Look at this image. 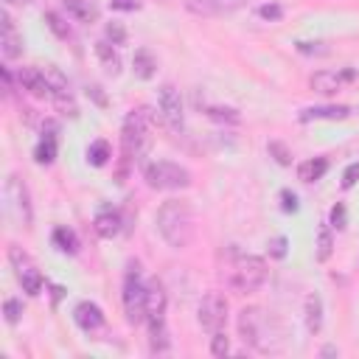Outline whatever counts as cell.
<instances>
[{"label":"cell","instance_id":"obj_1","mask_svg":"<svg viewBox=\"0 0 359 359\" xmlns=\"http://www.w3.org/2000/svg\"><path fill=\"white\" fill-rule=\"evenodd\" d=\"M216 264H219V278L224 280V286H230L238 294L258 292L266 283V275H269L264 258L250 255V252H241L236 244L219 250Z\"/></svg>","mask_w":359,"mask_h":359},{"label":"cell","instance_id":"obj_2","mask_svg":"<svg viewBox=\"0 0 359 359\" xmlns=\"http://www.w3.org/2000/svg\"><path fill=\"white\" fill-rule=\"evenodd\" d=\"M238 334L261 353H280L286 348V325L261 306H244L238 311Z\"/></svg>","mask_w":359,"mask_h":359},{"label":"cell","instance_id":"obj_3","mask_svg":"<svg viewBox=\"0 0 359 359\" xmlns=\"http://www.w3.org/2000/svg\"><path fill=\"white\" fill-rule=\"evenodd\" d=\"M157 230L174 250H185L194 241V210L182 199H168L157 210Z\"/></svg>","mask_w":359,"mask_h":359},{"label":"cell","instance_id":"obj_4","mask_svg":"<svg viewBox=\"0 0 359 359\" xmlns=\"http://www.w3.org/2000/svg\"><path fill=\"white\" fill-rule=\"evenodd\" d=\"M121 140H123V154L126 160H143L151 149V112L146 107L140 109H132L123 121V132H121Z\"/></svg>","mask_w":359,"mask_h":359},{"label":"cell","instance_id":"obj_5","mask_svg":"<svg viewBox=\"0 0 359 359\" xmlns=\"http://www.w3.org/2000/svg\"><path fill=\"white\" fill-rule=\"evenodd\" d=\"M165 306H168L165 286L157 278H151L146 283V311H143V320H146L149 334H151V351H165L168 348V339H165Z\"/></svg>","mask_w":359,"mask_h":359},{"label":"cell","instance_id":"obj_6","mask_svg":"<svg viewBox=\"0 0 359 359\" xmlns=\"http://www.w3.org/2000/svg\"><path fill=\"white\" fill-rule=\"evenodd\" d=\"M3 210L8 216V222L14 227H31V196H28V188L25 182L17 177V174H8L6 180V188H3Z\"/></svg>","mask_w":359,"mask_h":359},{"label":"cell","instance_id":"obj_7","mask_svg":"<svg viewBox=\"0 0 359 359\" xmlns=\"http://www.w3.org/2000/svg\"><path fill=\"white\" fill-rule=\"evenodd\" d=\"M143 177L149 182V188L154 191H180L191 185V174L188 168H182L180 163H168V160H154L143 168Z\"/></svg>","mask_w":359,"mask_h":359},{"label":"cell","instance_id":"obj_8","mask_svg":"<svg viewBox=\"0 0 359 359\" xmlns=\"http://www.w3.org/2000/svg\"><path fill=\"white\" fill-rule=\"evenodd\" d=\"M8 261H11V266H14V278L20 280L22 292H25V294H31V297H36V294L42 292L45 278H42V272L36 269L34 258H31L22 247L11 244V247H8Z\"/></svg>","mask_w":359,"mask_h":359},{"label":"cell","instance_id":"obj_9","mask_svg":"<svg viewBox=\"0 0 359 359\" xmlns=\"http://www.w3.org/2000/svg\"><path fill=\"white\" fill-rule=\"evenodd\" d=\"M196 320H199V325H202L208 334L224 331V323H227V297H224L222 292H208V294L199 300Z\"/></svg>","mask_w":359,"mask_h":359},{"label":"cell","instance_id":"obj_10","mask_svg":"<svg viewBox=\"0 0 359 359\" xmlns=\"http://www.w3.org/2000/svg\"><path fill=\"white\" fill-rule=\"evenodd\" d=\"M123 311L129 323H140L146 311V283L140 280L137 266L132 264L126 278H123Z\"/></svg>","mask_w":359,"mask_h":359},{"label":"cell","instance_id":"obj_11","mask_svg":"<svg viewBox=\"0 0 359 359\" xmlns=\"http://www.w3.org/2000/svg\"><path fill=\"white\" fill-rule=\"evenodd\" d=\"M157 104H160V118L171 132H182V101L174 84H163L157 93Z\"/></svg>","mask_w":359,"mask_h":359},{"label":"cell","instance_id":"obj_12","mask_svg":"<svg viewBox=\"0 0 359 359\" xmlns=\"http://www.w3.org/2000/svg\"><path fill=\"white\" fill-rule=\"evenodd\" d=\"M356 79V70L351 67H339V70H317L311 76V90L323 93V95H331V93H339L345 84H351Z\"/></svg>","mask_w":359,"mask_h":359},{"label":"cell","instance_id":"obj_13","mask_svg":"<svg viewBox=\"0 0 359 359\" xmlns=\"http://www.w3.org/2000/svg\"><path fill=\"white\" fill-rule=\"evenodd\" d=\"M73 320H76V325H79L84 334H95V331H101V328L107 325L104 311H101L95 303H90V300H81V303L73 309Z\"/></svg>","mask_w":359,"mask_h":359},{"label":"cell","instance_id":"obj_14","mask_svg":"<svg viewBox=\"0 0 359 359\" xmlns=\"http://www.w3.org/2000/svg\"><path fill=\"white\" fill-rule=\"evenodd\" d=\"M17 81H20V90H28L36 98H50L53 95L50 84H48V76L39 67H20L17 70Z\"/></svg>","mask_w":359,"mask_h":359},{"label":"cell","instance_id":"obj_15","mask_svg":"<svg viewBox=\"0 0 359 359\" xmlns=\"http://www.w3.org/2000/svg\"><path fill=\"white\" fill-rule=\"evenodd\" d=\"M0 22H3V34H0V50L6 59H17L22 53V34L14 28V20L8 17V11H0Z\"/></svg>","mask_w":359,"mask_h":359},{"label":"cell","instance_id":"obj_16","mask_svg":"<svg viewBox=\"0 0 359 359\" xmlns=\"http://www.w3.org/2000/svg\"><path fill=\"white\" fill-rule=\"evenodd\" d=\"M121 213L112 208V205H101L98 208V213H95V219H93V227H95V233L101 236V238H112V236H118L121 233Z\"/></svg>","mask_w":359,"mask_h":359},{"label":"cell","instance_id":"obj_17","mask_svg":"<svg viewBox=\"0 0 359 359\" xmlns=\"http://www.w3.org/2000/svg\"><path fill=\"white\" fill-rule=\"evenodd\" d=\"M34 157H36V163H42V165L53 163V157H56V126H53L50 121H48L45 129H42V137H39V143H36V149H34Z\"/></svg>","mask_w":359,"mask_h":359},{"label":"cell","instance_id":"obj_18","mask_svg":"<svg viewBox=\"0 0 359 359\" xmlns=\"http://www.w3.org/2000/svg\"><path fill=\"white\" fill-rule=\"evenodd\" d=\"M351 115V107H334V104H325V107H306L300 112V121H342Z\"/></svg>","mask_w":359,"mask_h":359},{"label":"cell","instance_id":"obj_19","mask_svg":"<svg viewBox=\"0 0 359 359\" xmlns=\"http://www.w3.org/2000/svg\"><path fill=\"white\" fill-rule=\"evenodd\" d=\"M244 6V0H188V8L194 14H224V11H233Z\"/></svg>","mask_w":359,"mask_h":359},{"label":"cell","instance_id":"obj_20","mask_svg":"<svg viewBox=\"0 0 359 359\" xmlns=\"http://www.w3.org/2000/svg\"><path fill=\"white\" fill-rule=\"evenodd\" d=\"M65 11L79 22H95L98 8L93 0H65Z\"/></svg>","mask_w":359,"mask_h":359},{"label":"cell","instance_id":"obj_21","mask_svg":"<svg viewBox=\"0 0 359 359\" xmlns=\"http://www.w3.org/2000/svg\"><path fill=\"white\" fill-rule=\"evenodd\" d=\"M132 70H135L137 79H151L154 70H157V59L151 56V50L137 48V50H135V59H132Z\"/></svg>","mask_w":359,"mask_h":359},{"label":"cell","instance_id":"obj_22","mask_svg":"<svg viewBox=\"0 0 359 359\" xmlns=\"http://www.w3.org/2000/svg\"><path fill=\"white\" fill-rule=\"evenodd\" d=\"M95 53H98L101 65L107 67V73H112V76L121 73V56H118V50L112 48V42H107V39L95 42Z\"/></svg>","mask_w":359,"mask_h":359},{"label":"cell","instance_id":"obj_23","mask_svg":"<svg viewBox=\"0 0 359 359\" xmlns=\"http://www.w3.org/2000/svg\"><path fill=\"white\" fill-rule=\"evenodd\" d=\"M325 171H328V160L325 157H311V160H306V163L297 165V177L303 182H317Z\"/></svg>","mask_w":359,"mask_h":359},{"label":"cell","instance_id":"obj_24","mask_svg":"<svg viewBox=\"0 0 359 359\" xmlns=\"http://www.w3.org/2000/svg\"><path fill=\"white\" fill-rule=\"evenodd\" d=\"M306 328L311 334H317L323 328V300H320V294L306 297Z\"/></svg>","mask_w":359,"mask_h":359},{"label":"cell","instance_id":"obj_25","mask_svg":"<svg viewBox=\"0 0 359 359\" xmlns=\"http://www.w3.org/2000/svg\"><path fill=\"white\" fill-rule=\"evenodd\" d=\"M109 157H112V149H109L107 140H93V143L87 146V163H90V165L101 168V165L109 163Z\"/></svg>","mask_w":359,"mask_h":359},{"label":"cell","instance_id":"obj_26","mask_svg":"<svg viewBox=\"0 0 359 359\" xmlns=\"http://www.w3.org/2000/svg\"><path fill=\"white\" fill-rule=\"evenodd\" d=\"M53 244L62 250V252H79V238H76V233L70 230V227H56L53 230Z\"/></svg>","mask_w":359,"mask_h":359},{"label":"cell","instance_id":"obj_27","mask_svg":"<svg viewBox=\"0 0 359 359\" xmlns=\"http://www.w3.org/2000/svg\"><path fill=\"white\" fill-rule=\"evenodd\" d=\"M331 250H334L331 227L323 224V227L317 230V250H314V258H317V261H328V258H331Z\"/></svg>","mask_w":359,"mask_h":359},{"label":"cell","instance_id":"obj_28","mask_svg":"<svg viewBox=\"0 0 359 359\" xmlns=\"http://www.w3.org/2000/svg\"><path fill=\"white\" fill-rule=\"evenodd\" d=\"M45 22H48V28H50L59 39H70V28H67V22H65L56 11H48V14H45Z\"/></svg>","mask_w":359,"mask_h":359},{"label":"cell","instance_id":"obj_29","mask_svg":"<svg viewBox=\"0 0 359 359\" xmlns=\"http://www.w3.org/2000/svg\"><path fill=\"white\" fill-rule=\"evenodd\" d=\"M328 227H334V230H345V227H348V210H345V205H342V202H337V205L331 208Z\"/></svg>","mask_w":359,"mask_h":359},{"label":"cell","instance_id":"obj_30","mask_svg":"<svg viewBox=\"0 0 359 359\" xmlns=\"http://www.w3.org/2000/svg\"><path fill=\"white\" fill-rule=\"evenodd\" d=\"M230 351V342H227V334L219 331V334H210V353L213 356H224Z\"/></svg>","mask_w":359,"mask_h":359},{"label":"cell","instance_id":"obj_31","mask_svg":"<svg viewBox=\"0 0 359 359\" xmlns=\"http://www.w3.org/2000/svg\"><path fill=\"white\" fill-rule=\"evenodd\" d=\"M107 42L123 45V42H126V28H123L121 22H107Z\"/></svg>","mask_w":359,"mask_h":359},{"label":"cell","instance_id":"obj_32","mask_svg":"<svg viewBox=\"0 0 359 359\" xmlns=\"http://www.w3.org/2000/svg\"><path fill=\"white\" fill-rule=\"evenodd\" d=\"M269 154H272V157H275L280 165H289V163H292V154H289V149H286L283 143H278V140H272V143H269Z\"/></svg>","mask_w":359,"mask_h":359},{"label":"cell","instance_id":"obj_33","mask_svg":"<svg viewBox=\"0 0 359 359\" xmlns=\"http://www.w3.org/2000/svg\"><path fill=\"white\" fill-rule=\"evenodd\" d=\"M208 115L216 118V121H233V123L238 121V112H236V109H227V107H224V109H222V107H208Z\"/></svg>","mask_w":359,"mask_h":359},{"label":"cell","instance_id":"obj_34","mask_svg":"<svg viewBox=\"0 0 359 359\" xmlns=\"http://www.w3.org/2000/svg\"><path fill=\"white\" fill-rule=\"evenodd\" d=\"M3 311H6V320L14 325V323L20 320V314H22V306H20L17 300H11V297H8V300L3 303Z\"/></svg>","mask_w":359,"mask_h":359},{"label":"cell","instance_id":"obj_35","mask_svg":"<svg viewBox=\"0 0 359 359\" xmlns=\"http://www.w3.org/2000/svg\"><path fill=\"white\" fill-rule=\"evenodd\" d=\"M359 182V163H351L342 174V188H353Z\"/></svg>","mask_w":359,"mask_h":359},{"label":"cell","instance_id":"obj_36","mask_svg":"<svg viewBox=\"0 0 359 359\" xmlns=\"http://www.w3.org/2000/svg\"><path fill=\"white\" fill-rule=\"evenodd\" d=\"M280 208H283L286 213H294V210H297V196H294L292 191H280Z\"/></svg>","mask_w":359,"mask_h":359},{"label":"cell","instance_id":"obj_37","mask_svg":"<svg viewBox=\"0 0 359 359\" xmlns=\"http://www.w3.org/2000/svg\"><path fill=\"white\" fill-rule=\"evenodd\" d=\"M269 255H275V258H283L286 255V238L283 236H278V238L269 241Z\"/></svg>","mask_w":359,"mask_h":359},{"label":"cell","instance_id":"obj_38","mask_svg":"<svg viewBox=\"0 0 359 359\" xmlns=\"http://www.w3.org/2000/svg\"><path fill=\"white\" fill-rule=\"evenodd\" d=\"M258 14H261L264 20H280V17H283V8H280V6H261Z\"/></svg>","mask_w":359,"mask_h":359},{"label":"cell","instance_id":"obj_39","mask_svg":"<svg viewBox=\"0 0 359 359\" xmlns=\"http://www.w3.org/2000/svg\"><path fill=\"white\" fill-rule=\"evenodd\" d=\"M140 3L137 0H112V8H121V11H135Z\"/></svg>","mask_w":359,"mask_h":359},{"label":"cell","instance_id":"obj_40","mask_svg":"<svg viewBox=\"0 0 359 359\" xmlns=\"http://www.w3.org/2000/svg\"><path fill=\"white\" fill-rule=\"evenodd\" d=\"M87 95H93V98H95V101H98L101 107L107 104V98H104V93H101V87H95V84H93V87H87Z\"/></svg>","mask_w":359,"mask_h":359},{"label":"cell","instance_id":"obj_41","mask_svg":"<svg viewBox=\"0 0 359 359\" xmlns=\"http://www.w3.org/2000/svg\"><path fill=\"white\" fill-rule=\"evenodd\" d=\"M334 353H337V348H334V345H325V348H323V356H334Z\"/></svg>","mask_w":359,"mask_h":359},{"label":"cell","instance_id":"obj_42","mask_svg":"<svg viewBox=\"0 0 359 359\" xmlns=\"http://www.w3.org/2000/svg\"><path fill=\"white\" fill-rule=\"evenodd\" d=\"M6 3H14V6H22V3H28V0H6Z\"/></svg>","mask_w":359,"mask_h":359}]
</instances>
